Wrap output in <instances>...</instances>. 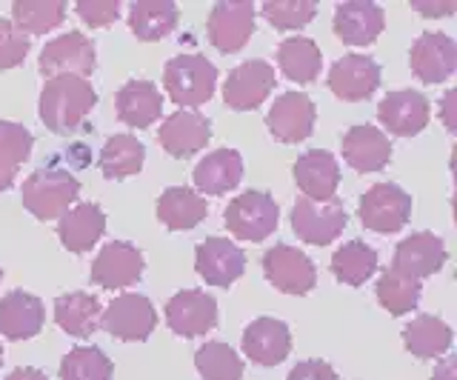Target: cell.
Returning a JSON list of instances; mask_svg holds the SVG:
<instances>
[{
  "instance_id": "cell-20",
  "label": "cell",
  "mask_w": 457,
  "mask_h": 380,
  "mask_svg": "<svg viewBox=\"0 0 457 380\" xmlns=\"http://www.w3.org/2000/svg\"><path fill=\"white\" fill-rule=\"evenodd\" d=\"M292 351V332L278 318H257L243 332V355L257 366H278Z\"/></svg>"
},
{
  "instance_id": "cell-27",
  "label": "cell",
  "mask_w": 457,
  "mask_h": 380,
  "mask_svg": "<svg viewBox=\"0 0 457 380\" xmlns=\"http://www.w3.org/2000/svg\"><path fill=\"white\" fill-rule=\"evenodd\" d=\"M118 118L132 129H149L163 115V95L152 80H129L118 92Z\"/></svg>"
},
{
  "instance_id": "cell-6",
  "label": "cell",
  "mask_w": 457,
  "mask_h": 380,
  "mask_svg": "<svg viewBox=\"0 0 457 380\" xmlns=\"http://www.w3.org/2000/svg\"><path fill=\"white\" fill-rule=\"evenodd\" d=\"M97 66V52L95 44L83 32H66L61 37L49 40L40 49L37 69L43 78H61V75H75V78H89Z\"/></svg>"
},
{
  "instance_id": "cell-10",
  "label": "cell",
  "mask_w": 457,
  "mask_h": 380,
  "mask_svg": "<svg viewBox=\"0 0 457 380\" xmlns=\"http://www.w3.org/2000/svg\"><path fill=\"white\" fill-rule=\"evenodd\" d=\"M254 35V4L249 0H220L209 12V40L223 54H235Z\"/></svg>"
},
{
  "instance_id": "cell-42",
  "label": "cell",
  "mask_w": 457,
  "mask_h": 380,
  "mask_svg": "<svg viewBox=\"0 0 457 380\" xmlns=\"http://www.w3.org/2000/svg\"><path fill=\"white\" fill-rule=\"evenodd\" d=\"M29 54V35H23L12 21L0 18V69H14Z\"/></svg>"
},
{
  "instance_id": "cell-35",
  "label": "cell",
  "mask_w": 457,
  "mask_h": 380,
  "mask_svg": "<svg viewBox=\"0 0 457 380\" xmlns=\"http://www.w3.org/2000/svg\"><path fill=\"white\" fill-rule=\"evenodd\" d=\"M32 146H35V137L26 126L0 120V194L14 183L18 169L29 161V154H32Z\"/></svg>"
},
{
  "instance_id": "cell-29",
  "label": "cell",
  "mask_w": 457,
  "mask_h": 380,
  "mask_svg": "<svg viewBox=\"0 0 457 380\" xmlns=\"http://www.w3.org/2000/svg\"><path fill=\"white\" fill-rule=\"evenodd\" d=\"M206 215H209L206 198L189 186H169L157 198V218L171 232H189L197 223H204Z\"/></svg>"
},
{
  "instance_id": "cell-14",
  "label": "cell",
  "mask_w": 457,
  "mask_h": 380,
  "mask_svg": "<svg viewBox=\"0 0 457 380\" xmlns=\"http://www.w3.org/2000/svg\"><path fill=\"white\" fill-rule=\"evenodd\" d=\"M195 269L209 286L228 289L246 269V255L228 237H206L195 249Z\"/></svg>"
},
{
  "instance_id": "cell-17",
  "label": "cell",
  "mask_w": 457,
  "mask_h": 380,
  "mask_svg": "<svg viewBox=\"0 0 457 380\" xmlns=\"http://www.w3.org/2000/svg\"><path fill=\"white\" fill-rule=\"evenodd\" d=\"M143 255L135 244L112 241L97 252L92 263V280L104 289H126L143 277Z\"/></svg>"
},
{
  "instance_id": "cell-44",
  "label": "cell",
  "mask_w": 457,
  "mask_h": 380,
  "mask_svg": "<svg viewBox=\"0 0 457 380\" xmlns=\"http://www.w3.org/2000/svg\"><path fill=\"white\" fill-rule=\"evenodd\" d=\"M286 380H340V377L326 360H303L295 366Z\"/></svg>"
},
{
  "instance_id": "cell-5",
  "label": "cell",
  "mask_w": 457,
  "mask_h": 380,
  "mask_svg": "<svg viewBox=\"0 0 457 380\" xmlns=\"http://www.w3.org/2000/svg\"><path fill=\"white\" fill-rule=\"evenodd\" d=\"M357 218L366 229L378 235H395L409 223L411 218V194L400 189L397 183H375L357 206Z\"/></svg>"
},
{
  "instance_id": "cell-13",
  "label": "cell",
  "mask_w": 457,
  "mask_h": 380,
  "mask_svg": "<svg viewBox=\"0 0 457 380\" xmlns=\"http://www.w3.org/2000/svg\"><path fill=\"white\" fill-rule=\"evenodd\" d=\"M166 323L180 337H204L218 326V303L200 289H183L166 303Z\"/></svg>"
},
{
  "instance_id": "cell-25",
  "label": "cell",
  "mask_w": 457,
  "mask_h": 380,
  "mask_svg": "<svg viewBox=\"0 0 457 380\" xmlns=\"http://www.w3.org/2000/svg\"><path fill=\"white\" fill-rule=\"evenodd\" d=\"M343 161H346L354 172H380V169L392 161V140L380 129L369 123L352 126L343 135Z\"/></svg>"
},
{
  "instance_id": "cell-21",
  "label": "cell",
  "mask_w": 457,
  "mask_h": 380,
  "mask_svg": "<svg viewBox=\"0 0 457 380\" xmlns=\"http://www.w3.org/2000/svg\"><path fill=\"white\" fill-rule=\"evenodd\" d=\"M386 15L371 0H349L335 9V35L346 46H369L383 35Z\"/></svg>"
},
{
  "instance_id": "cell-33",
  "label": "cell",
  "mask_w": 457,
  "mask_h": 380,
  "mask_svg": "<svg viewBox=\"0 0 457 380\" xmlns=\"http://www.w3.org/2000/svg\"><path fill=\"white\" fill-rule=\"evenodd\" d=\"M143 161H146V149L135 135H114L100 149L97 166L106 180H123L137 175L143 169Z\"/></svg>"
},
{
  "instance_id": "cell-15",
  "label": "cell",
  "mask_w": 457,
  "mask_h": 380,
  "mask_svg": "<svg viewBox=\"0 0 457 380\" xmlns=\"http://www.w3.org/2000/svg\"><path fill=\"white\" fill-rule=\"evenodd\" d=\"M314 118H318V109H314L309 95L286 92L271 103L266 115V126L280 144H300V140H306L312 135Z\"/></svg>"
},
{
  "instance_id": "cell-16",
  "label": "cell",
  "mask_w": 457,
  "mask_h": 380,
  "mask_svg": "<svg viewBox=\"0 0 457 380\" xmlns=\"http://www.w3.org/2000/svg\"><path fill=\"white\" fill-rule=\"evenodd\" d=\"M432 118V103L428 97L414 89H397L389 92L378 106V120L389 129V135L411 137L423 132Z\"/></svg>"
},
{
  "instance_id": "cell-46",
  "label": "cell",
  "mask_w": 457,
  "mask_h": 380,
  "mask_svg": "<svg viewBox=\"0 0 457 380\" xmlns=\"http://www.w3.org/2000/svg\"><path fill=\"white\" fill-rule=\"evenodd\" d=\"M411 9H418V12H423V15H428V18H432V15H452V12L457 9V4H454V0H449V4H411Z\"/></svg>"
},
{
  "instance_id": "cell-43",
  "label": "cell",
  "mask_w": 457,
  "mask_h": 380,
  "mask_svg": "<svg viewBox=\"0 0 457 380\" xmlns=\"http://www.w3.org/2000/svg\"><path fill=\"white\" fill-rule=\"evenodd\" d=\"M75 12L80 15V21L92 29H106L120 15V4L118 0H80L75 6Z\"/></svg>"
},
{
  "instance_id": "cell-49",
  "label": "cell",
  "mask_w": 457,
  "mask_h": 380,
  "mask_svg": "<svg viewBox=\"0 0 457 380\" xmlns=\"http://www.w3.org/2000/svg\"><path fill=\"white\" fill-rule=\"evenodd\" d=\"M0 363H4V346H0Z\"/></svg>"
},
{
  "instance_id": "cell-40",
  "label": "cell",
  "mask_w": 457,
  "mask_h": 380,
  "mask_svg": "<svg viewBox=\"0 0 457 380\" xmlns=\"http://www.w3.org/2000/svg\"><path fill=\"white\" fill-rule=\"evenodd\" d=\"M114 363L97 346H78L61 360V380H112Z\"/></svg>"
},
{
  "instance_id": "cell-38",
  "label": "cell",
  "mask_w": 457,
  "mask_h": 380,
  "mask_svg": "<svg viewBox=\"0 0 457 380\" xmlns=\"http://www.w3.org/2000/svg\"><path fill=\"white\" fill-rule=\"evenodd\" d=\"M375 292H378V301H380V306L386 309V312L395 315V318H403V315L411 312L414 306H418L423 286H420V280H414L409 275L386 269L380 275V280H378Z\"/></svg>"
},
{
  "instance_id": "cell-22",
  "label": "cell",
  "mask_w": 457,
  "mask_h": 380,
  "mask_svg": "<svg viewBox=\"0 0 457 380\" xmlns=\"http://www.w3.org/2000/svg\"><path fill=\"white\" fill-rule=\"evenodd\" d=\"M209 140H212V123L204 115H197V112H183V109L169 115L161 126V135H157V144L171 158H192L200 149H206Z\"/></svg>"
},
{
  "instance_id": "cell-30",
  "label": "cell",
  "mask_w": 457,
  "mask_h": 380,
  "mask_svg": "<svg viewBox=\"0 0 457 380\" xmlns=\"http://www.w3.org/2000/svg\"><path fill=\"white\" fill-rule=\"evenodd\" d=\"M100 301L89 292H66L54 301V320L71 337H92L100 329Z\"/></svg>"
},
{
  "instance_id": "cell-26",
  "label": "cell",
  "mask_w": 457,
  "mask_h": 380,
  "mask_svg": "<svg viewBox=\"0 0 457 380\" xmlns=\"http://www.w3.org/2000/svg\"><path fill=\"white\" fill-rule=\"evenodd\" d=\"M195 186L209 194V198H220V194L232 192L243 178V158L237 149H214L204 161L195 166Z\"/></svg>"
},
{
  "instance_id": "cell-3",
  "label": "cell",
  "mask_w": 457,
  "mask_h": 380,
  "mask_svg": "<svg viewBox=\"0 0 457 380\" xmlns=\"http://www.w3.org/2000/svg\"><path fill=\"white\" fill-rule=\"evenodd\" d=\"M218 69L204 54H178L163 69V89L180 109H195L212 101Z\"/></svg>"
},
{
  "instance_id": "cell-2",
  "label": "cell",
  "mask_w": 457,
  "mask_h": 380,
  "mask_svg": "<svg viewBox=\"0 0 457 380\" xmlns=\"http://www.w3.org/2000/svg\"><path fill=\"white\" fill-rule=\"evenodd\" d=\"M80 183L75 175H69L66 169L43 166L23 180L21 198L23 206L37 220H54L69 212V206L78 201Z\"/></svg>"
},
{
  "instance_id": "cell-39",
  "label": "cell",
  "mask_w": 457,
  "mask_h": 380,
  "mask_svg": "<svg viewBox=\"0 0 457 380\" xmlns=\"http://www.w3.org/2000/svg\"><path fill=\"white\" fill-rule=\"evenodd\" d=\"M195 366L204 380H240L243 360L237 351L223 341H209L197 349Z\"/></svg>"
},
{
  "instance_id": "cell-9",
  "label": "cell",
  "mask_w": 457,
  "mask_h": 380,
  "mask_svg": "<svg viewBox=\"0 0 457 380\" xmlns=\"http://www.w3.org/2000/svg\"><path fill=\"white\" fill-rule=\"evenodd\" d=\"M263 275L271 286L283 294H309L318 284V269L309 260L306 252H300L289 244L271 246L263 255Z\"/></svg>"
},
{
  "instance_id": "cell-4",
  "label": "cell",
  "mask_w": 457,
  "mask_h": 380,
  "mask_svg": "<svg viewBox=\"0 0 457 380\" xmlns=\"http://www.w3.org/2000/svg\"><path fill=\"white\" fill-rule=\"evenodd\" d=\"M278 218H280V209L275 198L261 189H249L237 194L223 212L226 229L232 232L237 241H246V244L266 241V237L278 229Z\"/></svg>"
},
{
  "instance_id": "cell-48",
  "label": "cell",
  "mask_w": 457,
  "mask_h": 380,
  "mask_svg": "<svg viewBox=\"0 0 457 380\" xmlns=\"http://www.w3.org/2000/svg\"><path fill=\"white\" fill-rule=\"evenodd\" d=\"M452 101H454V92H449V95H446V106H443V112H446V115H443V118H446V126H449V129H452V118H449V112H452Z\"/></svg>"
},
{
  "instance_id": "cell-8",
  "label": "cell",
  "mask_w": 457,
  "mask_h": 380,
  "mask_svg": "<svg viewBox=\"0 0 457 380\" xmlns=\"http://www.w3.org/2000/svg\"><path fill=\"white\" fill-rule=\"evenodd\" d=\"M157 326V312L146 294H118L100 315V329L118 341H146Z\"/></svg>"
},
{
  "instance_id": "cell-37",
  "label": "cell",
  "mask_w": 457,
  "mask_h": 380,
  "mask_svg": "<svg viewBox=\"0 0 457 380\" xmlns=\"http://www.w3.org/2000/svg\"><path fill=\"white\" fill-rule=\"evenodd\" d=\"M66 4L63 0H14L12 23L23 35H46L63 23Z\"/></svg>"
},
{
  "instance_id": "cell-23",
  "label": "cell",
  "mask_w": 457,
  "mask_h": 380,
  "mask_svg": "<svg viewBox=\"0 0 457 380\" xmlns=\"http://www.w3.org/2000/svg\"><path fill=\"white\" fill-rule=\"evenodd\" d=\"M43 323H46V309L32 292L14 289L0 298V335L6 341H29L40 335Z\"/></svg>"
},
{
  "instance_id": "cell-47",
  "label": "cell",
  "mask_w": 457,
  "mask_h": 380,
  "mask_svg": "<svg viewBox=\"0 0 457 380\" xmlns=\"http://www.w3.org/2000/svg\"><path fill=\"white\" fill-rule=\"evenodd\" d=\"M6 380H49V377L40 369H14V372H9Z\"/></svg>"
},
{
  "instance_id": "cell-7",
  "label": "cell",
  "mask_w": 457,
  "mask_h": 380,
  "mask_svg": "<svg viewBox=\"0 0 457 380\" xmlns=\"http://www.w3.org/2000/svg\"><path fill=\"white\" fill-rule=\"evenodd\" d=\"M346 209L337 198L332 201H309L297 198L292 209V229L309 246H328L346 229Z\"/></svg>"
},
{
  "instance_id": "cell-32",
  "label": "cell",
  "mask_w": 457,
  "mask_h": 380,
  "mask_svg": "<svg viewBox=\"0 0 457 380\" xmlns=\"http://www.w3.org/2000/svg\"><path fill=\"white\" fill-rule=\"evenodd\" d=\"M403 346L420 360H435L446 355L452 346V329L446 320L435 315H418L403 329Z\"/></svg>"
},
{
  "instance_id": "cell-50",
  "label": "cell",
  "mask_w": 457,
  "mask_h": 380,
  "mask_svg": "<svg viewBox=\"0 0 457 380\" xmlns=\"http://www.w3.org/2000/svg\"><path fill=\"white\" fill-rule=\"evenodd\" d=\"M0 280H4V269H0Z\"/></svg>"
},
{
  "instance_id": "cell-28",
  "label": "cell",
  "mask_w": 457,
  "mask_h": 380,
  "mask_svg": "<svg viewBox=\"0 0 457 380\" xmlns=\"http://www.w3.org/2000/svg\"><path fill=\"white\" fill-rule=\"evenodd\" d=\"M104 232H106V215L97 203L71 206L61 218V223H57V237H61V244L69 252H75V255L89 252L100 237H104Z\"/></svg>"
},
{
  "instance_id": "cell-12",
  "label": "cell",
  "mask_w": 457,
  "mask_h": 380,
  "mask_svg": "<svg viewBox=\"0 0 457 380\" xmlns=\"http://www.w3.org/2000/svg\"><path fill=\"white\" fill-rule=\"evenodd\" d=\"M275 69L266 61H243L228 72L223 83V103L235 112L257 109L275 89Z\"/></svg>"
},
{
  "instance_id": "cell-11",
  "label": "cell",
  "mask_w": 457,
  "mask_h": 380,
  "mask_svg": "<svg viewBox=\"0 0 457 380\" xmlns=\"http://www.w3.org/2000/svg\"><path fill=\"white\" fill-rule=\"evenodd\" d=\"M380 87V66L369 54H343L328 69V89L346 103L369 101Z\"/></svg>"
},
{
  "instance_id": "cell-1",
  "label": "cell",
  "mask_w": 457,
  "mask_h": 380,
  "mask_svg": "<svg viewBox=\"0 0 457 380\" xmlns=\"http://www.w3.org/2000/svg\"><path fill=\"white\" fill-rule=\"evenodd\" d=\"M97 106L89 80L75 75L49 78L40 92V120L54 135H75Z\"/></svg>"
},
{
  "instance_id": "cell-19",
  "label": "cell",
  "mask_w": 457,
  "mask_h": 380,
  "mask_svg": "<svg viewBox=\"0 0 457 380\" xmlns=\"http://www.w3.org/2000/svg\"><path fill=\"white\" fill-rule=\"evenodd\" d=\"M409 63L423 83H443L457 69V46L443 32H423L409 52Z\"/></svg>"
},
{
  "instance_id": "cell-45",
  "label": "cell",
  "mask_w": 457,
  "mask_h": 380,
  "mask_svg": "<svg viewBox=\"0 0 457 380\" xmlns=\"http://www.w3.org/2000/svg\"><path fill=\"white\" fill-rule=\"evenodd\" d=\"M432 380H457V358H446L435 366Z\"/></svg>"
},
{
  "instance_id": "cell-34",
  "label": "cell",
  "mask_w": 457,
  "mask_h": 380,
  "mask_svg": "<svg viewBox=\"0 0 457 380\" xmlns=\"http://www.w3.org/2000/svg\"><path fill=\"white\" fill-rule=\"evenodd\" d=\"M278 66L292 83H314L320 75L323 54L309 37H286L278 46Z\"/></svg>"
},
{
  "instance_id": "cell-24",
  "label": "cell",
  "mask_w": 457,
  "mask_h": 380,
  "mask_svg": "<svg viewBox=\"0 0 457 380\" xmlns=\"http://www.w3.org/2000/svg\"><path fill=\"white\" fill-rule=\"evenodd\" d=\"M295 183L309 201H332L340 183V166L332 152L309 149L295 163Z\"/></svg>"
},
{
  "instance_id": "cell-36",
  "label": "cell",
  "mask_w": 457,
  "mask_h": 380,
  "mask_svg": "<svg viewBox=\"0 0 457 380\" xmlns=\"http://www.w3.org/2000/svg\"><path fill=\"white\" fill-rule=\"evenodd\" d=\"M378 272V252L363 241L343 244L332 255V275L346 286H363Z\"/></svg>"
},
{
  "instance_id": "cell-41",
  "label": "cell",
  "mask_w": 457,
  "mask_h": 380,
  "mask_svg": "<svg viewBox=\"0 0 457 380\" xmlns=\"http://www.w3.org/2000/svg\"><path fill=\"white\" fill-rule=\"evenodd\" d=\"M261 12L275 29H303L318 15V6L312 0H269Z\"/></svg>"
},
{
  "instance_id": "cell-18",
  "label": "cell",
  "mask_w": 457,
  "mask_h": 380,
  "mask_svg": "<svg viewBox=\"0 0 457 380\" xmlns=\"http://www.w3.org/2000/svg\"><path fill=\"white\" fill-rule=\"evenodd\" d=\"M446 258H449V252H446V244H443V237L432 232H418L397 244L392 269L400 275H409L414 280H423L428 275L440 272Z\"/></svg>"
},
{
  "instance_id": "cell-31",
  "label": "cell",
  "mask_w": 457,
  "mask_h": 380,
  "mask_svg": "<svg viewBox=\"0 0 457 380\" xmlns=\"http://www.w3.org/2000/svg\"><path fill=\"white\" fill-rule=\"evenodd\" d=\"M178 6L171 0H137L129 6V29L137 40H161L175 32Z\"/></svg>"
}]
</instances>
